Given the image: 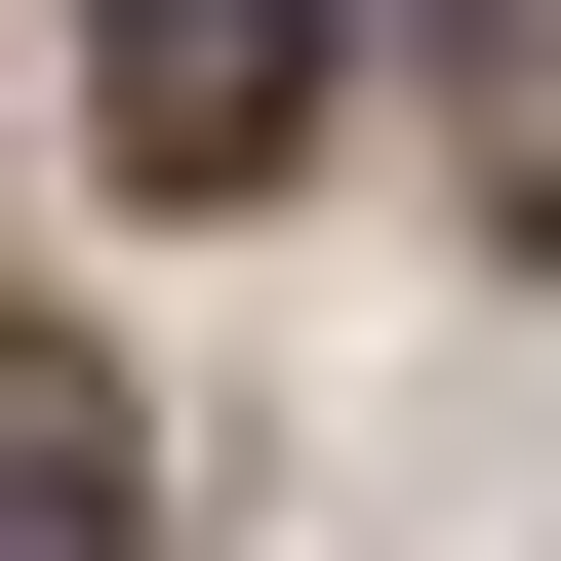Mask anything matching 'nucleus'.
Segmentation results:
<instances>
[{
	"instance_id": "f257e3e1",
	"label": "nucleus",
	"mask_w": 561,
	"mask_h": 561,
	"mask_svg": "<svg viewBox=\"0 0 561 561\" xmlns=\"http://www.w3.org/2000/svg\"><path fill=\"white\" fill-rule=\"evenodd\" d=\"M280 121H321V0H81V161L121 201H241Z\"/></svg>"
},
{
	"instance_id": "f03ea898",
	"label": "nucleus",
	"mask_w": 561,
	"mask_h": 561,
	"mask_svg": "<svg viewBox=\"0 0 561 561\" xmlns=\"http://www.w3.org/2000/svg\"><path fill=\"white\" fill-rule=\"evenodd\" d=\"M0 561H121V401L41 362V321H0Z\"/></svg>"
},
{
	"instance_id": "7ed1b4c3",
	"label": "nucleus",
	"mask_w": 561,
	"mask_h": 561,
	"mask_svg": "<svg viewBox=\"0 0 561 561\" xmlns=\"http://www.w3.org/2000/svg\"><path fill=\"white\" fill-rule=\"evenodd\" d=\"M401 41H442V161H481V201H561V0H401Z\"/></svg>"
}]
</instances>
